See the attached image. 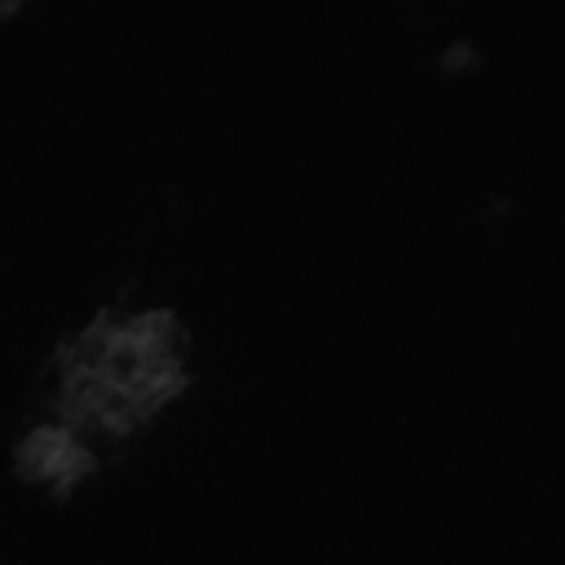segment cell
<instances>
[{
    "label": "cell",
    "instance_id": "2",
    "mask_svg": "<svg viewBox=\"0 0 565 565\" xmlns=\"http://www.w3.org/2000/svg\"><path fill=\"white\" fill-rule=\"evenodd\" d=\"M13 463L22 481L44 486L49 494H71L97 468V450L62 419H49V424H35L13 446Z\"/></svg>",
    "mask_w": 565,
    "mask_h": 565
},
{
    "label": "cell",
    "instance_id": "1",
    "mask_svg": "<svg viewBox=\"0 0 565 565\" xmlns=\"http://www.w3.org/2000/svg\"><path fill=\"white\" fill-rule=\"evenodd\" d=\"M53 411L93 450L141 433L190 384V335L172 309H102L49 362Z\"/></svg>",
    "mask_w": 565,
    "mask_h": 565
}]
</instances>
